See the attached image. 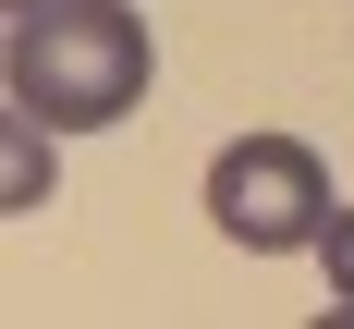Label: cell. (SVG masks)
Segmentation results:
<instances>
[{
	"label": "cell",
	"mask_w": 354,
	"mask_h": 329,
	"mask_svg": "<svg viewBox=\"0 0 354 329\" xmlns=\"http://www.w3.org/2000/svg\"><path fill=\"white\" fill-rule=\"evenodd\" d=\"M159 86V49L122 0H49L12 25V122L25 134H110Z\"/></svg>",
	"instance_id": "1"
},
{
	"label": "cell",
	"mask_w": 354,
	"mask_h": 329,
	"mask_svg": "<svg viewBox=\"0 0 354 329\" xmlns=\"http://www.w3.org/2000/svg\"><path fill=\"white\" fill-rule=\"evenodd\" d=\"M208 219H220L245 256H306L330 219H342V195H330L318 146H293V134H232V146L208 159Z\"/></svg>",
	"instance_id": "2"
},
{
	"label": "cell",
	"mask_w": 354,
	"mask_h": 329,
	"mask_svg": "<svg viewBox=\"0 0 354 329\" xmlns=\"http://www.w3.org/2000/svg\"><path fill=\"white\" fill-rule=\"evenodd\" d=\"M318 268H330V317H354V208L318 232Z\"/></svg>",
	"instance_id": "3"
},
{
	"label": "cell",
	"mask_w": 354,
	"mask_h": 329,
	"mask_svg": "<svg viewBox=\"0 0 354 329\" xmlns=\"http://www.w3.org/2000/svg\"><path fill=\"white\" fill-rule=\"evenodd\" d=\"M0 12H12V25H25V12H49V0H0Z\"/></svg>",
	"instance_id": "4"
}]
</instances>
